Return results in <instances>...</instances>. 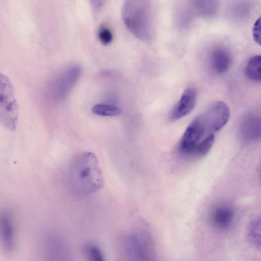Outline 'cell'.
<instances>
[{"label": "cell", "mask_w": 261, "mask_h": 261, "mask_svg": "<svg viewBox=\"0 0 261 261\" xmlns=\"http://www.w3.org/2000/svg\"><path fill=\"white\" fill-rule=\"evenodd\" d=\"M71 186L80 195L93 193L104 185V178L96 156L86 152L76 157L70 168Z\"/></svg>", "instance_id": "1"}, {"label": "cell", "mask_w": 261, "mask_h": 261, "mask_svg": "<svg viewBox=\"0 0 261 261\" xmlns=\"http://www.w3.org/2000/svg\"><path fill=\"white\" fill-rule=\"evenodd\" d=\"M121 16L125 26L134 36L142 40L150 38L152 19L146 1H124L121 7Z\"/></svg>", "instance_id": "2"}, {"label": "cell", "mask_w": 261, "mask_h": 261, "mask_svg": "<svg viewBox=\"0 0 261 261\" xmlns=\"http://www.w3.org/2000/svg\"><path fill=\"white\" fill-rule=\"evenodd\" d=\"M18 116L13 85L6 75L0 73V124L13 131L17 127Z\"/></svg>", "instance_id": "3"}, {"label": "cell", "mask_w": 261, "mask_h": 261, "mask_svg": "<svg viewBox=\"0 0 261 261\" xmlns=\"http://www.w3.org/2000/svg\"><path fill=\"white\" fill-rule=\"evenodd\" d=\"M41 244L43 261H73L69 246L56 232L49 231L44 236Z\"/></svg>", "instance_id": "4"}, {"label": "cell", "mask_w": 261, "mask_h": 261, "mask_svg": "<svg viewBox=\"0 0 261 261\" xmlns=\"http://www.w3.org/2000/svg\"><path fill=\"white\" fill-rule=\"evenodd\" d=\"M17 235L15 222L7 212L0 214V246L3 252L12 255L17 246Z\"/></svg>", "instance_id": "5"}, {"label": "cell", "mask_w": 261, "mask_h": 261, "mask_svg": "<svg viewBox=\"0 0 261 261\" xmlns=\"http://www.w3.org/2000/svg\"><path fill=\"white\" fill-rule=\"evenodd\" d=\"M197 98L196 90L193 87H187L173 108L170 115V119L175 121L190 114L195 107Z\"/></svg>", "instance_id": "6"}, {"label": "cell", "mask_w": 261, "mask_h": 261, "mask_svg": "<svg viewBox=\"0 0 261 261\" xmlns=\"http://www.w3.org/2000/svg\"><path fill=\"white\" fill-rule=\"evenodd\" d=\"M81 73L79 66H73L67 69L55 83L54 94L59 100L65 99L77 81Z\"/></svg>", "instance_id": "7"}, {"label": "cell", "mask_w": 261, "mask_h": 261, "mask_svg": "<svg viewBox=\"0 0 261 261\" xmlns=\"http://www.w3.org/2000/svg\"><path fill=\"white\" fill-rule=\"evenodd\" d=\"M122 257V261H148L143 244L134 234L127 236L124 240Z\"/></svg>", "instance_id": "8"}, {"label": "cell", "mask_w": 261, "mask_h": 261, "mask_svg": "<svg viewBox=\"0 0 261 261\" xmlns=\"http://www.w3.org/2000/svg\"><path fill=\"white\" fill-rule=\"evenodd\" d=\"M234 220V211L226 204H221L214 208L210 216L212 226L220 231H225L230 228Z\"/></svg>", "instance_id": "9"}, {"label": "cell", "mask_w": 261, "mask_h": 261, "mask_svg": "<svg viewBox=\"0 0 261 261\" xmlns=\"http://www.w3.org/2000/svg\"><path fill=\"white\" fill-rule=\"evenodd\" d=\"M240 135L247 143H252L260 137V118L255 115H248L243 120L240 126Z\"/></svg>", "instance_id": "10"}, {"label": "cell", "mask_w": 261, "mask_h": 261, "mask_svg": "<svg viewBox=\"0 0 261 261\" xmlns=\"http://www.w3.org/2000/svg\"><path fill=\"white\" fill-rule=\"evenodd\" d=\"M210 62L211 67L215 72L223 74L227 72L231 66V55L224 48L217 47L211 53Z\"/></svg>", "instance_id": "11"}, {"label": "cell", "mask_w": 261, "mask_h": 261, "mask_svg": "<svg viewBox=\"0 0 261 261\" xmlns=\"http://www.w3.org/2000/svg\"><path fill=\"white\" fill-rule=\"evenodd\" d=\"M245 73L247 76L254 81L261 80V57L256 55L249 60L246 69Z\"/></svg>", "instance_id": "12"}, {"label": "cell", "mask_w": 261, "mask_h": 261, "mask_svg": "<svg viewBox=\"0 0 261 261\" xmlns=\"http://www.w3.org/2000/svg\"><path fill=\"white\" fill-rule=\"evenodd\" d=\"M83 254L85 261H105L101 250L93 243H87L84 245Z\"/></svg>", "instance_id": "13"}, {"label": "cell", "mask_w": 261, "mask_h": 261, "mask_svg": "<svg viewBox=\"0 0 261 261\" xmlns=\"http://www.w3.org/2000/svg\"><path fill=\"white\" fill-rule=\"evenodd\" d=\"M91 110L94 114L101 116H115L119 115L121 112L118 107L103 103L95 105Z\"/></svg>", "instance_id": "14"}, {"label": "cell", "mask_w": 261, "mask_h": 261, "mask_svg": "<svg viewBox=\"0 0 261 261\" xmlns=\"http://www.w3.org/2000/svg\"><path fill=\"white\" fill-rule=\"evenodd\" d=\"M248 237L256 247L260 246V220L255 219L250 224L248 230Z\"/></svg>", "instance_id": "15"}, {"label": "cell", "mask_w": 261, "mask_h": 261, "mask_svg": "<svg viewBox=\"0 0 261 261\" xmlns=\"http://www.w3.org/2000/svg\"><path fill=\"white\" fill-rule=\"evenodd\" d=\"M196 6L198 13L202 15H211L216 11L217 8V2L213 1H197Z\"/></svg>", "instance_id": "16"}, {"label": "cell", "mask_w": 261, "mask_h": 261, "mask_svg": "<svg viewBox=\"0 0 261 261\" xmlns=\"http://www.w3.org/2000/svg\"><path fill=\"white\" fill-rule=\"evenodd\" d=\"M98 37L100 41L104 45L109 44L113 40L112 33L106 26H102L99 29Z\"/></svg>", "instance_id": "17"}, {"label": "cell", "mask_w": 261, "mask_h": 261, "mask_svg": "<svg viewBox=\"0 0 261 261\" xmlns=\"http://www.w3.org/2000/svg\"><path fill=\"white\" fill-rule=\"evenodd\" d=\"M260 18H258L255 22L253 30L252 35L254 41L260 45Z\"/></svg>", "instance_id": "18"}, {"label": "cell", "mask_w": 261, "mask_h": 261, "mask_svg": "<svg viewBox=\"0 0 261 261\" xmlns=\"http://www.w3.org/2000/svg\"><path fill=\"white\" fill-rule=\"evenodd\" d=\"M91 5L93 7V8L95 9H99L101 8L103 6V4L104 3L103 1H92L90 2Z\"/></svg>", "instance_id": "19"}]
</instances>
